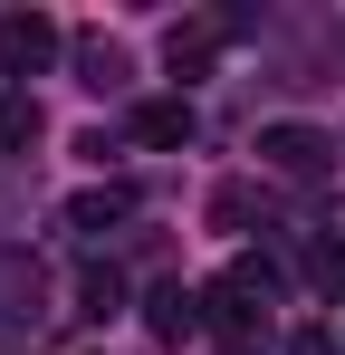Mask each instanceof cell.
<instances>
[{"instance_id":"1","label":"cell","mask_w":345,"mask_h":355,"mask_svg":"<svg viewBox=\"0 0 345 355\" xmlns=\"http://www.w3.org/2000/svg\"><path fill=\"white\" fill-rule=\"evenodd\" d=\"M269 307H278V269L269 259H240L202 288V317L230 336V355H269Z\"/></svg>"},{"instance_id":"2","label":"cell","mask_w":345,"mask_h":355,"mask_svg":"<svg viewBox=\"0 0 345 355\" xmlns=\"http://www.w3.org/2000/svg\"><path fill=\"white\" fill-rule=\"evenodd\" d=\"M39 317H48L39 259H29V250H0V346H10V336H39Z\"/></svg>"},{"instance_id":"3","label":"cell","mask_w":345,"mask_h":355,"mask_svg":"<svg viewBox=\"0 0 345 355\" xmlns=\"http://www.w3.org/2000/svg\"><path fill=\"white\" fill-rule=\"evenodd\" d=\"M259 154H269L278 173H297V182H317L326 164H336V144H326L317 125H269V135H259Z\"/></svg>"},{"instance_id":"4","label":"cell","mask_w":345,"mask_h":355,"mask_svg":"<svg viewBox=\"0 0 345 355\" xmlns=\"http://www.w3.org/2000/svg\"><path fill=\"white\" fill-rule=\"evenodd\" d=\"M134 144H154V154L192 144V96H144L134 106Z\"/></svg>"},{"instance_id":"5","label":"cell","mask_w":345,"mask_h":355,"mask_svg":"<svg viewBox=\"0 0 345 355\" xmlns=\"http://www.w3.org/2000/svg\"><path fill=\"white\" fill-rule=\"evenodd\" d=\"M144 327H154L163 346H182V336L202 327V288H182V279H163V288L144 297Z\"/></svg>"},{"instance_id":"6","label":"cell","mask_w":345,"mask_h":355,"mask_svg":"<svg viewBox=\"0 0 345 355\" xmlns=\"http://www.w3.org/2000/svg\"><path fill=\"white\" fill-rule=\"evenodd\" d=\"M0 58L19 67V77H29V67H48V58H57V29L39 19V10H19V19H0Z\"/></svg>"},{"instance_id":"7","label":"cell","mask_w":345,"mask_h":355,"mask_svg":"<svg viewBox=\"0 0 345 355\" xmlns=\"http://www.w3.org/2000/svg\"><path fill=\"white\" fill-rule=\"evenodd\" d=\"M221 39H230V19H192V29H172V39H163V58H172V77H202Z\"/></svg>"},{"instance_id":"8","label":"cell","mask_w":345,"mask_h":355,"mask_svg":"<svg viewBox=\"0 0 345 355\" xmlns=\"http://www.w3.org/2000/svg\"><path fill=\"white\" fill-rule=\"evenodd\" d=\"M115 221H134V192H115V182L67 202V231H87V240H96V231H115Z\"/></svg>"},{"instance_id":"9","label":"cell","mask_w":345,"mask_h":355,"mask_svg":"<svg viewBox=\"0 0 345 355\" xmlns=\"http://www.w3.org/2000/svg\"><path fill=\"white\" fill-rule=\"evenodd\" d=\"M29 144H39V96L0 87V154H29Z\"/></svg>"},{"instance_id":"10","label":"cell","mask_w":345,"mask_h":355,"mask_svg":"<svg viewBox=\"0 0 345 355\" xmlns=\"http://www.w3.org/2000/svg\"><path fill=\"white\" fill-rule=\"evenodd\" d=\"M77 77H87L96 96H106V87H125V49H115V39H77Z\"/></svg>"},{"instance_id":"11","label":"cell","mask_w":345,"mask_h":355,"mask_svg":"<svg viewBox=\"0 0 345 355\" xmlns=\"http://www.w3.org/2000/svg\"><path fill=\"white\" fill-rule=\"evenodd\" d=\"M115 307H125V279L115 269H87L77 279V317H115Z\"/></svg>"},{"instance_id":"12","label":"cell","mask_w":345,"mask_h":355,"mask_svg":"<svg viewBox=\"0 0 345 355\" xmlns=\"http://www.w3.org/2000/svg\"><path fill=\"white\" fill-rule=\"evenodd\" d=\"M288 355H336V336H326V327H297V336H288Z\"/></svg>"},{"instance_id":"13","label":"cell","mask_w":345,"mask_h":355,"mask_svg":"<svg viewBox=\"0 0 345 355\" xmlns=\"http://www.w3.org/2000/svg\"><path fill=\"white\" fill-rule=\"evenodd\" d=\"M317 279H326V288H345V240H326V250H317Z\"/></svg>"},{"instance_id":"14","label":"cell","mask_w":345,"mask_h":355,"mask_svg":"<svg viewBox=\"0 0 345 355\" xmlns=\"http://www.w3.org/2000/svg\"><path fill=\"white\" fill-rule=\"evenodd\" d=\"M221 355H230V346H221Z\"/></svg>"}]
</instances>
